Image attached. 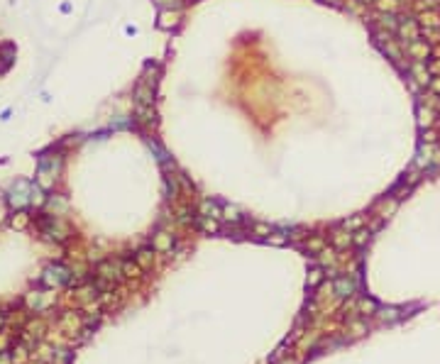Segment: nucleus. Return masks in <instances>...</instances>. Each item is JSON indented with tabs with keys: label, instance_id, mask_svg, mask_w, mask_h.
<instances>
[{
	"label": "nucleus",
	"instance_id": "f257e3e1",
	"mask_svg": "<svg viewBox=\"0 0 440 364\" xmlns=\"http://www.w3.org/2000/svg\"><path fill=\"white\" fill-rule=\"evenodd\" d=\"M71 281V269L61 267V264H49L44 269V276H42V284L47 288H57V286H64Z\"/></svg>",
	"mask_w": 440,
	"mask_h": 364
},
{
	"label": "nucleus",
	"instance_id": "f03ea898",
	"mask_svg": "<svg viewBox=\"0 0 440 364\" xmlns=\"http://www.w3.org/2000/svg\"><path fill=\"white\" fill-rule=\"evenodd\" d=\"M30 191H32V186L27 184V181H18V184L13 186V191H10V196H8V201H10V206H15V208H22V206H27L30 203Z\"/></svg>",
	"mask_w": 440,
	"mask_h": 364
},
{
	"label": "nucleus",
	"instance_id": "7ed1b4c3",
	"mask_svg": "<svg viewBox=\"0 0 440 364\" xmlns=\"http://www.w3.org/2000/svg\"><path fill=\"white\" fill-rule=\"evenodd\" d=\"M98 276L100 279H108V281H118L120 276H125L122 274V262H115V259H105V262H100L98 264Z\"/></svg>",
	"mask_w": 440,
	"mask_h": 364
},
{
	"label": "nucleus",
	"instance_id": "20e7f679",
	"mask_svg": "<svg viewBox=\"0 0 440 364\" xmlns=\"http://www.w3.org/2000/svg\"><path fill=\"white\" fill-rule=\"evenodd\" d=\"M406 52H408V57L416 59V61H428V59H430V44H428L425 39H413V42L406 47Z\"/></svg>",
	"mask_w": 440,
	"mask_h": 364
},
{
	"label": "nucleus",
	"instance_id": "39448f33",
	"mask_svg": "<svg viewBox=\"0 0 440 364\" xmlns=\"http://www.w3.org/2000/svg\"><path fill=\"white\" fill-rule=\"evenodd\" d=\"M355 279L352 276H338L335 279V296H340V298H347V296H352L355 293Z\"/></svg>",
	"mask_w": 440,
	"mask_h": 364
},
{
	"label": "nucleus",
	"instance_id": "423d86ee",
	"mask_svg": "<svg viewBox=\"0 0 440 364\" xmlns=\"http://www.w3.org/2000/svg\"><path fill=\"white\" fill-rule=\"evenodd\" d=\"M152 247H154V252H169L171 247H174V235L171 232H157L154 237H152Z\"/></svg>",
	"mask_w": 440,
	"mask_h": 364
},
{
	"label": "nucleus",
	"instance_id": "0eeeda50",
	"mask_svg": "<svg viewBox=\"0 0 440 364\" xmlns=\"http://www.w3.org/2000/svg\"><path fill=\"white\" fill-rule=\"evenodd\" d=\"M200 218H213V220H218V218H223V208H220L215 201L205 198V201H200Z\"/></svg>",
	"mask_w": 440,
	"mask_h": 364
},
{
	"label": "nucleus",
	"instance_id": "6e6552de",
	"mask_svg": "<svg viewBox=\"0 0 440 364\" xmlns=\"http://www.w3.org/2000/svg\"><path fill=\"white\" fill-rule=\"evenodd\" d=\"M154 93H152V83H140L137 88H135V98H137V105H152V98Z\"/></svg>",
	"mask_w": 440,
	"mask_h": 364
},
{
	"label": "nucleus",
	"instance_id": "1a4fd4ad",
	"mask_svg": "<svg viewBox=\"0 0 440 364\" xmlns=\"http://www.w3.org/2000/svg\"><path fill=\"white\" fill-rule=\"evenodd\" d=\"M399 35H401V37H406L408 42H413V39H418V25H416L413 20L399 22Z\"/></svg>",
	"mask_w": 440,
	"mask_h": 364
},
{
	"label": "nucleus",
	"instance_id": "9d476101",
	"mask_svg": "<svg viewBox=\"0 0 440 364\" xmlns=\"http://www.w3.org/2000/svg\"><path fill=\"white\" fill-rule=\"evenodd\" d=\"M152 262H154V247H144V249L137 252V264H140L142 269H149Z\"/></svg>",
	"mask_w": 440,
	"mask_h": 364
},
{
	"label": "nucleus",
	"instance_id": "9b49d317",
	"mask_svg": "<svg viewBox=\"0 0 440 364\" xmlns=\"http://www.w3.org/2000/svg\"><path fill=\"white\" fill-rule=\"evenodd\" d=\"M411 74H413L420 83H430V74H428V69H425V61H416V64L411 66Z\"/></svg>",
	"mask_w": 440,
	"mask_h": 364
},
{
	"label": "nucleus",
	"instance_id": "f8f14e48",
	"mask_svg": "<svg viewBox=\"0 0 440 364\" xmlns=\"http://www.w3.org/2000/svg\"><path fill=\"white\" fill-rule=\"evenodd\" d=\"M352 242V235L347 232V230H338L335 235H333V245L338 247V249H342V247H347Z\"/></svg>",
	"mask_w": 440,
	"mask_h": 364
},
{
	"label": "nucleus",
	"instance_id": "ddd939ff",
	"mask_svg": "<svg viewBox=\"0 0 440 364\" xmlns=\"http://www.w3.org/2000/svg\"><path fill=\"white\" fill-rule=\"evenodd\" d=\"M61 325H64L69 332H76V330L81 327V318H79V315H74V313H66V315H64V320H61Z\"/></svg>",
	"mask_w": 440,
	"mask_h": 364
},
{
	"label": "nucleus",
	"instance_id": "4468645a",
	"mask_svg": "<svg viewBox=\"0 0 440 364\" xmlns=\"http://www.w3.org/2000/svg\"><path fill=\"white\" fill-rule=\"evenodd\" d=\"M137 120H140V122H154V110H152V105H137Z\"/></svg>",
	"mask_w": 440,
	"mask_h": 364
},
{
	"label": "nucleus",
	"instance_id": "2eb2a0df",
	"mask_svg": "<svg viewBox=\"0 0 440 364\" xmlns=\"http://www.w3.org/2000/svg\"><path fill=\"white\" fill-rule=\"evenodd\" d=\"M418 125L420 127H430L433 125V110L430 108H423V105L418 108Z\"/></svg>",
	"mask_w": 440,
	"mask_h": 364
},
{
	"label": "nucleus",
	"instance_id": "dca6fc26",
	"mask_svg": "<svg viewBox=\"0 0 440 364\" xmlns=\"http://www.w3.org/2000/svg\"><path fill=\"white\" fill-rule=\"evenodd\" d=\"M13 364H25L27 359H30V352H27V347H22V345H18L15 349H13Z\"/></svg>",
	"mask_w": 440,
	"mask_h": 364
},
{
	"label": "nucleus",
	"instance_id": "f3484780",
	"mask_svg": "<svg viewBox=\"0 0 440 364\" xmlns=\"http://www.w3.org/2000/svg\"><path fill=\"white\" fill-rule=\"evenodd\" d=\"M223 218L230 220V223H240V220H242V213H240V208H235V206H225V208H223Z\"/></svg>",
	"mask_w": 440,
	"mask_h": 364
},
{
	"label": "nucleus",
	"instance_id": "a211bd4d",
	"mask_svg": "<svg viewBox=\"0 0 440 364\" xmlns=\"http://www.w3.org/2000/svg\"><path fill=\"white\" fill-rule=\"evenodd\" d=\"M140 269H142V267H140V264H135V262H130V259H125V262H122V274H125V276H137V274H140Z\"/></svg>",
	"mask_w": 440,
	"mask_h": 364
},
{
	"label": "nucleus",
	"instance_id": "6ab92c4d",
	"mask_svg": "<svg viewBox=\"0 0 440 364\" xmlns=\"http://www.w3.org/2000/svg\"><path fill=\"white\" fill-rule=\"evenodd\" d=\"M179 22V15L176 13H161V22H159V27H174Z\"/></svg>",
	"mask_w": 440,
	"mask_h": 364
},
{
	"label": "nucleus",
	"instance_id": "aec40b11",
	"mask_svg": "<svg viewBox=\"0 0 440 364\" xmlns=\"http://www.w3.org/2000/svg\"><path fill=\"white\" fill-rule=\"evenodd\" d=\"M367 242H369V230H360V232H355V235H352V245L364 247Z\"/></svg>",
	"mask_w": 440,
	"mask_h": 364
},
{
	"label": "nucleus",
	"instance_id": "412c9836",
	"mask_svg": "<svg viewBox=\"0 0 440 364\" xmlns=\"http://www.w3.org/2000/svg\"><path fill=\"white\" fill-rule=\"evenodd\" d=\"M320 279H323V269H318V267H316V269H311V271H308V286H311V288H313V286H318V284H320Z\"/></svg>",
	"mask_w": 440,
	"mask_h": 364
},
{
	"label": "nucleus",
	"instance_id": "4be33fe9",
	"mask_svg": "<svg viewBox=\"0 0 440 364\" xmlns=\"http://www.w3.org/2000/svg\"><path fill=\"white\" fill-rule=\"evenodd\" d=\"M360 310H362L364 315H372V313L377 310V303H374L372 298H362V301H360Z\"/></svg>",
	"mask_w": 440,
	"mask_h": 364
},
{
	"label": "nucleus",
	"instance_id": "5701e85b",
	"mask_svg": "<svg viewBox=\"0 0 440 364\" xmlns=\"http://www.w3.org/2000/svg\"><path fill=\"white\" fill-rule=\"evenodd\" d=\"M47 203H49V208H54V211H59V213H64L66 211V201L64 198H47Z\"/></svg>",
	"mask_w": 440,
	"mask_h": 364
},
{
	"label": "nucleus",
	"instance_id": "b1692460",
	"mask_svg": "<svg viewBox=\"0 0 440 364\" xmlns=\"http://www.w3.org/2000/svg\"><path fill=\"white\" fill-rule=\"evenodd\" d=\"M362 223H364V218H360V215H357V218H350V220H345V223H342V228L350 232V230H357V228H362Z\"/></svg>",
	"mask_w": 440,
	"mask_h": 364
},
{
	"label": "nucleus",
	"instance_id": "393cba45",
	"mask_svg": "<svg viewBox=\"0 0 440 364\" xmlns=\"http://www.w3.org/2000/svg\"><path fill=\"white\" fill-rule=\"evenodd\" d=\"M381 25H384V27H389V30H399V20H396L391 13H386V15L381 18Z\"/></svg>",
	"mask_w": 440,
	"mask_h": 364
},
{
	"label": "nucleus",
	"instance_id": "a878e982",
	"mask_svg": "<svg viewBox=\"0 0 440 364\" xmlns=\"http://www.w3.org/2000/svg\"><path fill=\"white\" fill-rule=\"evenodd\" d=\"M200 228H203L205 232H218V223H215L213 218H200Z\"/></svg>",
	"mask_w": 440,
	"mask_h": 364
},
{
	"label": "nucleus",
	"instance_id": "bb28decb",
	"mask_svg": "<svg viewBox=\"0 0 440 364\" xmlns=\"http://www.w3.org/2000/svg\"><path fill=\"white\" fill-rule=\"evenodd\" d=\"M252 232H255L257 237H269V235H272V228H269V225H262V223H257V225L252 228Z\"/></svg>",
	"mask_w": 440,
	"mask_h": 364
},
{
	"label": "nucleus",
	"instance_id": "cd10ccee",
	"mask_svg": "<svg viewBox=\"0 0 440 364\" xmlns=\"http://www.w3.org/2000/svg\"><path fill=\"white\" fill-rule=\"evenodd\" d=\"M379 313H381V320H389V323H391V320H396V318L401 315L396 308H384V310H379Z\"/></svg>",
	"mask_w": 440,
	"mask_h": 364
},
{
	"label": "nucleus",
	"instance_id": "c85d7f7f",
	"mask_svg": "<svg viewBox=\"0 0 440 364\" xmlns=\"http://www.w3.org/2000/svg\"><path fill=\"white\" fill-rule=\"evenodd\" d=\"M27 330H30V335H32V337H40V335H42V330H44V323H42V320H35V323H30V327H27Z\"/></svg>",
	"mask_w": 440,
	"mask_h": 364
},
{
	"label": "nucleus",
	"instance_id": "c756f323",
	"mask_svg": "<svg viewBox=\"0 0 440 364\" xmlns=\"http://www.w3.org/2000/svg\"><path fill=\"white\" fill-rule=\"evenodd\" d=\"M377 5H379L381 10H386V13H394V10H396V3H394V0H379Z\"/></svg>",
	"mask_w": 440,
	"mask_h": 364
},
{
	"label": "nucleus",
	"instance_id": "7c9ffc66",
	"mask_svg": "<svg viewBox=\"0 0 440 364\" xmlns=\"http://www.w3.org/2000/svg\"><path fill=\"white\" fill-rule=\"evenodd\" d=\"M320 247H323V240H311V242L306 245V249H313V252L320 249Z\"/></svg>",
	"mask_w": 440,
	"mask_h": 364
},
{
	"label": "nucleus",
	"instance_id": "2f4dec72",
	"mask_svg": "<svg viewBox=\"0 0 440 364\" xmlns=\"http://www.w3.org/2000/svg\"><path fill=\"white\" fill-rule=\"evenodd\" d=\"M430 88H433V93L440 96V76H438V78H430Z\"/></svg>",
	"mask_w": 440,
	"mask_h": 364
},
{
	"label": "nucleus",
	"instance_id": "473e14b6",
	"mask_svg": "<svg viewBox=\"0 0 440 364\" xmlns=\"http://www.w3.org/2000/svg\"><path fill=\"white\" fill-rule=\"evenodd\" d=\"M435 139H438V134H435V132H430V130L423 134V142H428V144H430V142H435Z\"/></svg>",
	"mask_w": 440,
	"mask_h": 364
},
{
	"label": "nucleus",
	"instance_id": "72a5a7b5",
	"mask_svg": "<svg viewBox=\"0 0 440 364\" xmlns=\"http://www.w3.org/2000/svg\"><path fill=\"white\" fill-rule=\"evenodd\" d=\"M269 242H272V245H284L286 240H284V237H279V235H269Z\"/></svg>",
	"mask_w": 440,
	"mask_h": 364
},
{
	"label": "nucleus",
	"instance_id": "f704fd0d",
	"mask_svg": "<svg viewBox=\"0 0 440 364\" xmlns=\"http://www.w3.org/2000/svg\"><path fill=\"white\" fill-rule=\"evenodd\" d=\"M362 3H372V0H362Z\"/></svg>",
	"mask_w": 440,
	"mask_h": 364
},
{
	"label": "nucleus",
	"instance_id": "c9c22d12",
	"mask_svg": "<svg viewBox=\"0 0 440 364\" xmlns=\"http://www.w3.org/2000/svg\"><path fill=\"white\" fill-rule=\"evenodd\" d=\"M0 325H3V315H0Z\"/></svg>",
	"mask_w": 440,
	"mask_h": 364
}]
</instances>
